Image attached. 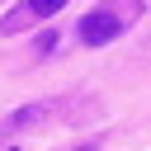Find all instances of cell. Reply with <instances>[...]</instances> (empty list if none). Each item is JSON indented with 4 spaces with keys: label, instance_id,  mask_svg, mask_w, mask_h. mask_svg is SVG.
I'll return each instance as SVG.
<instances>
[{
    "label": "cell",
    "instance_id": "6da1fadb",
    "mask_svg": "<svg viewBox=\"0 0 151 151\" xmlns=\"http://www.w3.org/2000/svg\"><path fill=\"white\" fill-rule=\"evenodd\" d=\"M142 0H104V5H94L80 24H76V38L85 42V47H104V42H113L118 33H127L137 19H142Z\"/></svg>",
    "mask_w": 151,
    "mask_h": 151
},
{
    "label": "cell",
    "instance_id": "7a4b0ae2",
    "mask_svg": "<svg viewBox=\"0 0 151 151\" xmlns=\"http://www.w3.org/2000/svg\"><path fill=\"white\" fill-rule=\"evenodd\" d=\"M61 5H66V0H19L9 14H0V38H14V33H24V28H38V24L52 19Z\"/></svg>",
    "mask_w": 151,
    "mask_h": 151
},
{
    "label": "cell",
    "instance_id": "3957f363",
    "mask_svg": "<svg viewBox=\"0 0 151 151\" xmlns=\"http://www.w3.org/2000/svg\"><path fill=\"white\" fill-rule=\"evenodd\" d=\"M76 151H94V146H76Z\"/></svg>",
    "mask_w": 151,
    "mask_h": 151
}]
</instances>
